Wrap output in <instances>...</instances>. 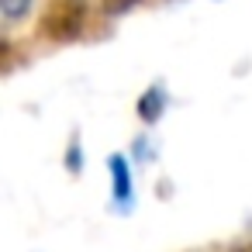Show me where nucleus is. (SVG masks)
Wrapping results in <instances>:
<instances>
[{"mask_svg": "<svg viewBox=\"0 0 252 252\" xmlns=\"http://www.w3.org/2000/svg\"><path fill=\"white\" fill-rule=\"evenodd\" d=\"M87 25V0H52L42 18V35L52 42H73Z\"/></svg>", "mask_w": 252, "mask_h": 252, "instance_id": "nucleus-1", "label": "nucleus"}, {"mask_svg": "<svg viewBox=\"0 0 252 252\" xmlns=\"http://www.w3.org/2000/svg\"><path fill=\"white\" fill-rule=\"evenodd\" d=\"M111 166V197H114V207L118 211H131V200H135V183H131V166L121 152H114L107 159Z\"/></svg>", "mask_w": 252, "mask_h": 252, "instance_id": "nucleus-2", "label": "nucleus"}, {"mask_svg": "<svg viewBox=\"0 0 252 252\" xmlns=\"http://www.w3.org/2000/svg\"><path fill=\"white\" fill-rule=\"evenodd\" d=\"M169 107V94H166V87L162 83H156V87H149L142 97H138V118L142 121H159L162 118V111Z\"/></svg>", "mask_w": 252, "mask_h": 252, "instance_id": "nucleus-3", "label": "nucleus"}, {"mask_svg": "<svg viewBox=\"0 0 252 252\" xmlns=\"http://www.w3.org/2000/svg\"><path fill=\"white\" fill-rule=\"evenodd\" d=\"M28 11H32V0H0V14L11 18V21L25 18Z\"/></svg>", "mask_w": 252, "mask_h": 252, "instance_id": "nucleus-4", "label": "nucleus"}, {"mask_svg": "<svg viewBox=\"0 0 252 252\" xmlns=\"http://www.w3.org/2000/svg\"><path fill=\"white\" fill-rule=\"evenodd\" d=\"M138 4V0H104V11L107 14H125V11H131Z\"/></svg>", "mask_w": 252, "mask_h": 252, "instance_id": "nucleus-5", "label": "nucleus"}, {"mask_svg": "<svg viewBox=\"0 0 252 252\" xmlns=\"http://www.w3.org/2000/svg\"><path fill=\"white\" fill-rule=\"evenodd\" d=\"M66 166H69L73 173H80V166H83V149H80V142H73V145H69V156H66Z\"/></svg>", "mask_w": 252, "mask_h": 252, "instance_id": "nucleus-6", "label": "nucleus"}, {"mask_svg": "<svg viewBox=\"0 0 252 252\" xmlns=\"http://www.w3.org/2000/svg\"><path fill=\"white\" fill-rule=\"evenodd\" d=\"M231 252H245V249H231Z\"/></svg>", "mask_w": 252, "mask_h": 252, "instance_id": "nucleus-7", "label": "nucleus"}]
</instances>
